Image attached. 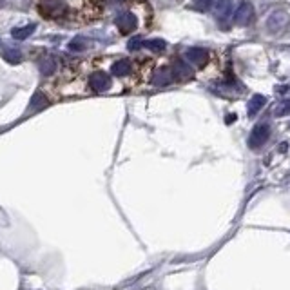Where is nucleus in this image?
Returning a JSON list of instances; mask_svg holds the SVG:
<instances>
[{
    "mask_svg": "<svg viewBox=\"0 0 290 290\" xmlns=\"http://www.w3.org/2000/svg\"><path fill=\"white\" fill-rule=\"evenodd\" d=\"M214 13L218 22L227 20L230 16V13H232V0H218L214 5Z\"/></svg>",
    "mask_w": 290,
    "mask_h": 290,
    "instance_id": "nucleus-8",
    "label": "nucleus"
},
{
    "mask_svg": "<svg viewBox=\"0 0 290 290\" xmlns=\"http://www.w3.org/2000/svg\"><path fill=\"white\" fill-rule=\"evenodd\" d=\"M69 47L73 51H82V49H85V40H82V38H75V40H73L69 44Z\"/></svg>",
    "mask_w": 290,
    "mask_h": 290,
    "instance_id": "nucleus-20",
    "label": "nucleus"
},
{
    "mask_svg": "<svg viewBox=\"0 0 290 290\" xmlns=\"http://www.w3.org/2000/svg\"><path fill=\"white\" fill-rule=\"evenodd\" d=\"M236 120V115H229V116H225V124H232V122Z\"/></svg>",
    "mask_w": 290,
    "mask_h": 290,
    "instance_id": "nucleus-22",
    "label": "nucleus"
},
{
    "mask_svg": "<svg viewBox=\"0 0 290 290\" xmlns=\"http://www.w3.org/2000/svg\"><path fill=\"white\" fill-rule=\"evenodd\" d=\"M144 45L147 47V49L156 51V53H160V51H163V49L167 47L165 40H161V38H154V40H147V42H144Z\"/></svg>",
    "mask_w": 290,
    "mask_h": 290,
    "instance_id": "nucleus-17",
    "label": "nucleus"
},
{
    "mask_svg": "<svg viewBox=\"0 0 290 290\" xmlns=\"http://www.w3.org/2000/svg\"><path fill=\"white\" fill-rule=\"evenodd\" d=\"M269 136H270V127H269V125H267V124L256 125L254 129H252V133H250V136H249L250 149H260L261 145L267 144Z\"/></svg>",
    "mask_w": 290,
    "mask_h": 290,
    "instance_id": "nucleus-2",
    "label": "nucleus"
},
{
    "mask_svg": "<svg viewBox=\"0 0 290 290\" xmlns=\"http://www.w3.org/2000/svg\"><path fill=\"white\" fill-rule=\"evenodd\" d=\"M267 104L265 96L263 95H254L252 98L249 100V104H247V111H249V116H256L258 113H260L261 109H263V105Z\"/></svg>",
    "mask_w": 290,
    "mask_h": 290,
    "instance_id": "nucleus-10",
    "label": "nucleus"
},
{
    "mask_svg": "<svg viewBox=\"0 0 290 290\" xmlns=\"http://www.w3.org/2000/svg\"><path fill=\"white\" fill-rule=\"evenodd\" d=\"M42 11L49 16H58L64 13V4L60 0H45L44 5H42Z\"/></svg>",
    "mask_w": 290,
    "mask_h": 290,
    "instance_id": "nucleus-9",
    "label": "nucleus"
},
{
    "mask_svg": "<svg viewBox=\"0 0 290 290\" xmlns=\"http://www.w3.org/2000/svg\"><path fill=\"white\" fill-rule=\"evenodd\" d=\"M172 75H174L178 80L187 82V80L192 78L194 73H192V69H190L189 65H187L183 60H174V64H172Z\"/></svg>",
    "mask_w": 290,
    "mask_h": 290,
    "instance_id": "nucleus-7",
    "label": "nucleus"
},
{
    "mask_svg": "<svg viewBox=\"0 0 290 290\" xmlns=\"http://www.w3.org/2000/svg\"><path fill=\"white\" fill-rule=\"evenodd\" d=\"M172 69H169V67H161V69H158L154 73V76H152V82H154V85H167L172 82Z\"/></svg>",
    "mask_w": 290,
    "mask_h": 290,
    "instance_id": "nucleus-11",
    "label": "nucleus"
},
{
    "mask_svg": "<svg viewBox=\"0 0 290 290\" xmlns=\"http://www.w3.org/2000/svg\"><path fill=\"white\" fill-rule=\"evenodd\" d=\"M38 67H40V73L44 76H51L56 71V62L53 60L51 56H47V58H42V60L38 62Z\"/></svg>",
    "mask_w": 290,
    "mask_h": 290,
    "instance_id": "nucleus-14",
    "label": "nucleus"
},
{
    "mask_svg": "<svg viewBox=\"0 0 290 290\" xmlns=\"http://www.w3.org/2000/svg\"><path fill=\"white\" fill-rule=\"evenodd\" d=\"M142 45H144V40H142L140 36H136V38H133V40L129 42V49L135 51V49H140Z\"/></svg>",
    "mask_w": 290,
    "mask_h": 290,
    "instance_id": "nucleus-21",
    "label": "nucleus"
},
{
    "mask_svg": "<svg viewBox=\"0 0 290 290\" xmlns=\"http://www.w3.org/2000/svg\"><path fill=\"white\" fill-rule=\"evenodd\" d=\"M33 31H35V25L16 27V29H13V38H16V40H25V38H27V36H29Z\"/></svg>",
    "mask_w": 290,
    "mask_h": 290,
    "instance_id": "nucleus-16",
    "label": "nucleus"
},
{
    "mask_svg": "<svg viewBox=\"0 0 290 290\" xmlns=\"http://www.w3.org/2000/svg\"><path fill=\"white\" fill-rule=\"evenodd\" d=\"M192 5H194V9L201 11V13H205V11L210 9L212 0H192Z\"/></svg>",
    "mask_w": 290,
    "mask_h": 290,
    "instance_id": "nucleus-18",
    "label": "nucleus"
},
{
    "mask_svg": "<svg viewBox=\"0 0 290 290\" xmlns=\"http://www.w3.org/2000/svg\"><path fill=\"white\" fill-rule=\"evenodd\" d=\"M131 62L129 60H118L111 65V73L115 76H127L131 73Z\"/></svg>",
    "mask_w": 290,
    "mask_h": 290,
    "instance_id": "nucleus-13",
    "label": "nucleus"
},
{
    "mask_svg": "<svg viewBox=\"0 0 290 290\" xmlns=\"http://www.w3.org/2000/svg\"><path fill=\"white\" fill-rule=\"evenodd\" d=\"M116 25H118V29L124 33V35H129L133 31L136 29V25H138V20H136V16L133 13H122L118 15L116 18Z\"/></svg>",
    "mask_w": 290,
    "mask_h": 290,
    "instance_id": "nucleus-5",
    "label": "nucleus"
},
{
    "mask_svg": "<svg viewBox=\"0 0 290 290\" xmlns=\"http://www.w3.org/2000/svg\"><path fill=\"white\" fill-rule=\"evenodd\" d=\"M185 58L192 65H196V67H203L209 62L210 53L207 49H203V47H190V49H187Z\"/></svg>",
    "mask_w": 290,
    "mask_h": 290,
    "instance_id": "nucleus-4",
    "label": "nucleus"
},
{
    "mask_svg": "<svg viewBox=\"0 0 290 290\" xmlns=\"http://www.w3.org/2000/svg\"><path fill=\"white\" fill-rule=\"evenodd\" d=\"M47 98L44 96V93H35L33 98H31V104H29V113H36V111H42L44 107H47Z\"/></svg>",
    "mask_w": 290,
    "mask_h": 290,
    "instance_id": "nucleus-12",
    "label": "nucleus"
},
{
    "mask_svg": "<svg viewBox=\"0 0 290 290\" xmlns=\"http://www.w3.org/2000/svg\"><path fill=\"white\" fill-rule=\"evenodd\" d=\"M289 22H290V18L285 11H274V13L269 16V20H267V27H269V31L272 35H278V33H281V31L289 25Z\"/></svg>",
    "mask_w": 290,
    "mask_h": 290,
    "instance_id": "nucleus-3",
    "label": "nucleus"
},
{
    "mask_svg": "<svg viewBox=\"0 0 290 290\" xmlns=\"http://www.w3.org/2000/svg\"><path fill=\"white\" fill-rule=\"evenodd\" d=\"M290 115V100L281 102L278 107H276V116H289Z\"/></svg>",
    "mask_w": 290,
    "mask_h": 290,
    "instance_id": "nucleus-19",
    "label": "nucleus"
},
{
    "mask_svg": "<svg viewBox=\"0 0 290 290\" xmlns=\"http://www.w3.org/2000/svg\"><path fill=\"white\" fill-rule=\"evenodd\" d=\"M254 16H256L254 5L250 4V2H241L240 7L234 13V24L240 25V27H247V25L254 22Z\"/></svg>",
    "mask_w": 290,
    "mask_h": 290,
    "instance_id": "nucleus-1",
    "label": "nucleus"
},
{
    "mask_svg": "<svg viewBox=\"0 0 290 290\" xmlns=\"http://www.w3.org/2000/svg\"><path fill=\"white\" fill-rule=\"evenodd\" d=\"M2 56L5 58V62H9V64H18L22 60V53L15 47H7V49L2 51Z\"/></svg>",
    "mask_w": 290,
    "mask_h": 290,
    "instance_id": "nucleus-15",
    "label": "nucleus"
},
{
    "mask_svg": "<svg viewBox=\"0 0 290 290\" xmlns=\"http://www.w3.org/2000/svg\"><path fill=\"white\" fill-rule=\"evenodd\" d=\"M89 85L96 93H104L111 87V76H107L105 73H95V75H91Z\"/></svg>",
    "mask_w": 290,
    "mask_h": 290,
    "instance_id": "nucleus-6",
    "label": "nucleus"
}]
</instances>
